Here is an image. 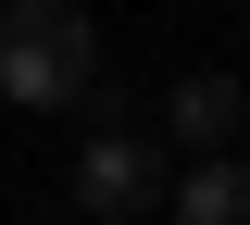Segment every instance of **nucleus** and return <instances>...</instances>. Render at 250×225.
Here are the masks:
<instances>
[{"instance_id": "1", "label": "nucleus", "mask_w": 250, "mask_h": 225, "mask_svg": "<svg viewBox=\"0 0 250 225\" xmlns=\"http://www.w3.org/2000/svg\"><path fill=\"white\" fill-rule=\"evenodd\" d=\"M100 88V38L75 0H0V100L25 113H75Z\"/></svg>"}, {"instance_id": "3", "label": "nucleus", "mask_w": 250, "mask_h": 225, "mask_svg": "<svg viewBox=\"0 0 250 225\" xmlns=\"http://www.w3.org/2000/svg\"><path fill=\"white\" fill-rule=\"evenodd\" d=\"M163 138H175L188 163H238L250 88H238V75H175V88H163Z\"/></svg>"}, {"instance_id": "2", "label": "nucleus", "mask_w": 250, "mask_h": 225, "mask_svg": "<svg viewBox=\"0 0 250 225\" xmlns=\"http://www.w3.org/2000/svg\"><path fill=\"white\" fill-rule=\"evenodd\" d=\"M75 200H88L100 225L163 213V200H175V150H163V138H138V125H100L88 150H75Z\"/></svg>"}, {"instance_id": "4", "label": "nucleus", "mask_w": 250, "mask_h": 225, "mask_svg": "<svg viewBox=\"0 0 250 225\" xmlns=\"http://www.w3.org/2000/svg\"><path fill=\"white\" fill-rule=\"evenodd\" d=\"M175 225H250V163H188L175 175Z\"/></svg>"}]
</instances>
